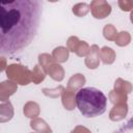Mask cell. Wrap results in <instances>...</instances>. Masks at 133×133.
<instances>
[{
  "label": "cell",
  "instance_id": "cell-1",
  "mask_svg": "<svg viewBox=\"0 0 133 133\" xmlns=\"http://www.w3.org/2000/svg\"><path fill=\"white\" fill-rule=\"evenodd\" d=\"M43 14L38 0L0 3V53L10 55L28 47L37 34Z\"/></svg>",
  "mask_w": 133,
  "mask_h": 133
},
{
  "label": "cell",
  "instance_id": "cell-2",
  "mask_svg": "<svg viewBox=\"0 0 133 133\" xmlns=\"http://www.w3.org/2000/svg\"><path fill=\"white\" fill-rule=\"evenodd\" d=\"M76 106L85 117H96L103 114L107 107V98L96 87H82L75 97Z\"/></svg>",
  "mask_w": 133,
  "mask_h": 133
}]
</instances>
